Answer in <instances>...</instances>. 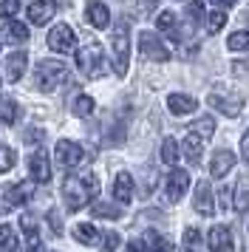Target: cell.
Returning a JSON list of instances; mask_svg holds the SVG:
<instances>
[{"mask_svg": "<svg viewBox=\"0 0 249 252\" xmlns=\"http://www.w3.org/2000/svg\"><path fill=\"white\" fill-rule=\"evenodd\" d=\"M99 193V182L96 176L88 173V176H68L62 182V198H65L68 210H82L88 198Z\"/></svg>", "mask_w": 249, "mask_h": 252, "instance_id": "1", "label": "cell"}, {"mask_svg": "<svg viewBox=\"0 0 249 252\" xmlns=\"http://www.w3.org/2000/svg\"><path fill=\"white\" fill-rule=\"evenodd\" d=\"M65 80H68V65L60 63V60H43L37 65V74H34V85L45 94L57 91Z\"/></svg>", "mask_w": 249, "mask_h": 252, "instance_id": "2", "label": "cell"}, {"mask_svg": "<svg viewBox=\"0 0 249 252\" xmlns=\"http://www.w3.org/2000/svg\"><path fill=\"white\" fill-rule=\"evenodd\" d=\"M77 65L79 71L85 74V77H91V80H99L102 74H105V51H102V46L93 40V43H85V46L77 51Z\"/></svg>", "mask_w": 249, "mask_h": 252, "instance_id": "3", "label": "cell"}, {"mask_svg": "<svg viewBox=\"0 0 249 252\" xmlns=\"http://www.w3.org/2000/svg\"><path fill=\"white\" fill-rule=\"evenodd\" d=\"M111 46H113V68H116V77H124L127 74V63H130V34H127V23L124 20H119L116 29H113Z\"/></svg>", "mask_w": 249, "mask_h": 252, "instance_id": "4", "label": "cell"}, {"mask_svg": "<svg viewBox=\"0 0 249 252\" xmlns=\"http://www.w3.org/2000/svg\"><path fill=\"white\" fill-rule=\"evenodd\" d=\"M139 51H142L145 60H153V63H167L170 60L167 46H164L153 32H142V34H139Z\"/></svg>", "mask_w": 249, "mask_h": 252, "instance_id": "5", "label": "cell"}, {"mask_svg": "<svg viewBox=\"0 0 249 252\" xmlns=\"http://www.w3.org/2000/svg\"><path fill=\"white\" fill-rule=\"evenodd\" d=\"M48 48L57 51V54H68V51H74L77 48V37H74V29L65 23L54 26L51 32H48Z\"/></svg>", "mask_w": 249, "mask_h": 252, "instance_id": "6", "label": "cell"}, {"mask_svg": "<svg viewBox=\"0 0 249 252\" xmlns=\"http://www.w3.org/2000/svg\"><path fill=\"white\" fill-rule=\"evenodd\" d=\"M82 159H85V153H82V148L77 142H71V139H60L57 142V161H60V167H65V170L79 167Z\"/></svg>", "mask_w": 249, "mask_h": 252, "instance_id": "7", "label": "cell"}, {"mask_svg": "<svg viewBox=\"0 0 249 252\" xmlns=\"http://www.w3.org/2000/svg\"><path fill=\"white\" fill-rule=\"evenodd\" d=\"M187 190H190V173L181 170V167H173L170 176H167V187H164L167 198H170V201H181Z\"/></svg>", "mask_w": 249, "mask_h": 252, "instance_id": "8", "label": "cell"}, {"mask_svg": "<svg viewBox=\"0 0 249 252\" xmlns=\"http://www.w3.org/2000/svg\"><path fill=\"white\" fill-rule=\"evenodd\" d=\"M207 105H213L215 111H221L226 116H238L241 114V108H244V96H226L224 91H213L207 96Z\"/></svg>", "mask_w": 249, "mask_h": 252, "instance_id": "9", "label": "cell"}, {"mask_svg": "<svg viewBox=\"0 0 249 252\" xmlns=\"http://www.w3.org/2000/svg\"><path fill=\"white\" fill-rule=\"evenodd\" d=\"M192 207H195V213H201V216H213L215 213V195H213V187L207 179L195 184V195H192Z\"/></svg>", "mask_w": 249, "mask_h": 252, "instance_id": "10", "label": "cell"}, {"mask_svg": "<svg viewBox=\"0 0 249 252\" xmlns=\"http://www.w3.org/2000/svg\"><path fill=\"white\" fill-rule=\"evenodd\" d=\"M29 170H31V179L37 184L51 182V161L45 156V150H34L31 156H29Z\"/></svg>", "mask_w": 249, "mask_h": 252, "instance_id": "11", "label": "cell"}, {"mask_svg": "<svg viewBox=\"0 0 249 252\" xmlns=\"http://www.w3.org/2000/svg\"><path fill=\"white\" fill-rule=\"evenodd\" d=\"M207 244H210V250L213 252H232L235 250V238H232L229 227H224V224H215V227L210 229Z\"/></svg>", "mask_w": 249, "mask_h": 252, "instance_id": "12", "label": "cell"}, {"mask_svg": "<svg viewBox=\"0 0 249 252\" xmlns=\"http://www.w3.org/2000/svg\"><path fill=\"white\" fill-rule=\"evenodd\" d=\"M235 153L232 150H215L213 159H210V176L213 179H221V176H226V173L235 167Z\"/></svg>", "mask_w": 249, "mask_h": 252, "instance_id": "13", "label": "cell"}, {"mask_svg": "<svg viewBox=\"0 0 249 252\" xmlns=\"http://www.w3.org/2000/svg\"><path fill=\"white\" fill-rule=\"evenodd\" d=\"M57 12V3L54 0H34L31 6H29V20L34 26H45Z\"/></svg>", "mask_w": 249, "mask_h": 252, "instance_id": "14", "label": "cell"}, {"mask_svg": "<svg viewBox=\"0 0 249 252\" xmlns=\"http://www.w3.org/2000/svg\"><path fill=\"white\" fill-rule=\"evenodd\" d=\"M85 20H88L93 29H108V23H111V12H108V6H105V3L91 0L88 9H85Z\"/></svg>", "mask_w": 249, "mask_h": 252, "instance_id": "15", "label": "cell"}, {"mask_svg": "<svg viewBox=\"0 0 249 252\" xmlns=\"http://www.w3.org/2000/svg\"><path fill=\"white\" fill-rule=\"evenodd\" d=\"M167 108H170V114L187 116V114H192V111L198 108V102H195V96H190V94H170Z\"/></svg>", "mask_w": 249, "mask_h": 252, "instance_id": "16", "label": "cell"}, {"mask_svg": "<svg viewBox=\"0 0 249 252\" xmlns=\"http://www.w3.org/2000/svg\"><path fill=\"white\" fill-rule=\"evenodd\" d=\"M204 145H207V139L198 136V133H192V130L184 136V145H181V148H184V156H187V161H190V164H198V161H201Z\"/></svg>", "mask_w": 249, "mask_h": 252, "instance_id": "17", "label": "cell"}, {"mask_svg": "<svg viewBox=\"0 0 249 252\" xmlns=\"http://www.w3.org/2000/svg\"><path fill=\"white\" fill-rule=\"evenodd\" d=\"M113 198L122 201V204H127L133 198V176L130 173H119L113 179Z\"/></svg>", "mask_w": 249, "mask_h": 252, "instance_id": "18", "label": "cell"}, {"mask_svg": "<svg viewBox=\"0 0 249 252\" xmlns=\"http://www.w3.org/2000/svg\"><path fill=\"white\" fill-rule=\"evenodd\" d=\"M31 195H34V182H20V184H14V187H9L6 198H9L11 207H20L26 201H31Z\"/></svg>", "mask_w": 249, "mask_h": 252, "instance_id": "19", "label": "cell"}, {"mask_svg": "<svg viewBox=\"0 0 249 252\" xmlns=\"http://www.w3.org/2000/svg\"><path fill=\"white\" fill-rule=\"evenodd\" d=\"M3 40L11 43V46H20L29 40V29L20 23V20H9V23L3 26Z\"/></svg>", "mask_w": 249, "mask_h": 252, "instance_id": "20", "label": "cell"}, {"mask_svg": "<svg viewBox=\"0 0 249 252\" xmlns=\"http://www.w3.org/2000/svg\"><path fill=\"white\" fill-rule=\"evenodd\" d=\"M26 63H29L26 51H14V54L6 60V77H9L11 82H17L23 74H26Z\"/></svg>", "mask_w": 249, "mask_h": 252, "instance_id": "21", "label": "cell"}, {"mask_svg": "<svg viewBox=\"0 0 249 252\" xmlns=\"http://www.w3.org/2000/svg\"><path fill=\"white\" fill-rule=\"evenodd\" d=\"M20 229L26 232V250L29 252H40V232H37V224H34L31 216L20 218Z\"/></svg>", "mask_w": 249, "mask_h": 252, "instance_id": "22", "label": "cell"}, {"mask_svg": "<svg viewBox=\"0 0 249 252\" xmlns=\"http://www.w3.org/2000/svg\"><path fill=\"white\" fill-rule=\"evenodd\" d=\"M142 250L147 252H173V244L167 238H161L156 229H147L145 238H142Z\"/></svg>", "mask_w": 249, "mask_h": 252, "instance_id": "23", "label": "cell"}, {"mask_svg": "<svg viewBox=\"0 0 249 252\" xmlns=\"http://www.w3.org/2000/svg\"><path fill=\"white\" fill-rule=\"evenodd\" d=\"M232 207L238 213H247L249 210V179L247 176H241V182H238V190L232 195Z\"/></svg>", "mask_w": 249, "mask_h": 252, "instance_id": "24", "label": "cell"}, {"mask_svg": "<svg viewBox=\"0 0 249 252\" xmlns=\"http://www.w3.org/2000/svg\"><path fill=\"white\" fill-rule=\"evenodd\" d=\"M17 232L11 224H0V252H17Z\"/></svg>", "mask_w": 249, "mask_h": 252, "instance_id": "25", "label": "cell"}, {"mask_svg": "<svg viewBox=\"0 0 249 252\" xmlns=\"http://www.w3.org/2000/svg\"><path fill=\"white\" fill-rule=\"evenodd\" d=\"M17 116H20L17 102L9 99V96H0V119H3L6 125H14V122H17Z\"/></svg>", "mask_w": 249, "mask_h": 252, "instance_id": "26", "label": "cell"}, {"mask_svg": "<svg viewBox=\"0 0 249 252\" xmlns=\"http://www.w3.org/2000/svg\"><path fill=\"white\" fill-rule=\"evenodd\" d=\"M74 238H77L79 244L91 247V244H96L99 232H96V227H93V224H77V227H74Z\"/></svg>", "mask_w": 249, "mask_h": 252, "instance_id": "27", "label": "cell"}, {"mask_svg": "<svg viewBox=\"0 0 249 252\" xmlns=\"http://www.w3.org/2000/svg\"><path fill=\"white\" fill-rule=\"evenodd\" d=\"M91 213L96 218H116L122 216V207H116V204H108V201H93V207H91Z\"/></svg>", "mask_w": 249, "mask_h": 252, "instance_id": "28", "label": "cell"}, {"mask_svg": "<svg viewBox=\"0 0 249 252\" xmlns=\"http://www.w3.org/2000/svg\"><path fill=\"white\" fill-rule=\"evenodd\" d=\"M161 161H164V164H176V161H179V142H176V139H164V142H161Z\"/></svg>", "mask_w": 249, "mask_h": 252, "instance_id": "29", "label": "cell"}, {"mask_svg": "<svg viewBox=\"0 0 249 252\" xmlns=\"http://www.w3.org/2000/svg\"><path fill=\"white\" fill-rule=\"evenodd\" d=\"M156 26H158V32H164L170 37H179V32H176V14L173 12H161L156 17Z\"/></svg>", "mask_w": 249, "mask_h": 252, "instance_id": "30", "label": "cell"}, {"mask_svg": "<svg viewBox=\"0 0 249 252\" xmlns=\"http://www.w3.org/2000/svg\"><path fill=\"white\" fill-rule=\"evenodd\" d=\"M226 48H229V51H249V32H235V34H229Z\"/></svg>", "mask_w": 249, "mask_h": 252, "instance_id": "31", "label": "cell"}, {"mask_svg": "<svg viewBox=\"0 0 249 252\" xmlns=\"http://www.w3.org/2000/svg\"><path fill=\"white\" fill-rule=\"evenodd\" d=\"M190 130H192V133H198V136H204V139H210L215 133V119H213V116H204V119H198Z\"/></svg>", "mask_w": 249, "mask_h": 252, "instance_id": "32", "label": "cell"}, {"mask_svg": "<svg viewBox=\"0 0 249 252\" xmlns=\"http://www.w3.org/2000/svg\"><path fill=\"white\" fill-rule=\"evenodd\" d=\"M14 161H17L14 150H11L9 145H0V173H9L11 167H14Z\"/></svg>", "mask_w": 249, "mask_h": 252, "instance_id": "33", "label": "cell"}, {"mask_svg": "<svg viewBox=\"0 0 249 252\" xmlns=\"http://www.w3.org/2000/svg\"><path fill=\"white\" fill-rule=\"evenodd\" d=\"M226 23V14L224 12H213L210 17H207V34H218L221 29H224Z\"/></svg>", "mask_w": 249, "mask_h": 252, "instance_id": "34", "label": "cell"}, {"mask_svg": "<svg viewBox=\"0 0 249 252\" xmlns=\"http://www.w3.org/2000/svg\"><path fill=\"white\" fill-rule=\"evenodd\" d=\"M187 14H190L192 26H198L201 20H207V17H204V0H190V3H187Z\"/></svg>", "mask_w": 249, "mask_h": 252, "instance_id": "35", "label": "cell"}, {"mask_svg": "<svg viewBox=\"0 0 249 252\" xmlns=\"http://www.w3.org/2000/svg\"><path fill=\"white\" fill-rule=\"evenodd\" d=\"M74 114L77 116H91L93 114V99H91V96H77V99H74Z\"/></svg>", "mask_w": 249, "mask_h": 252, "instance_id": "36", "label": "cell"}, {"mask_svg": "<svg viewBox=\"0 0 249 252\" xmlns=\"http://www.w3.org/2000/svg\"><path fill=\"white\" fill-rule=\"evenodd\" d=\"M119 244H122V238H119L113 229L102 235V250H105V252H116V247H119Z\"/></svg>", "mask_w": 249, "mask_h": 252, "instance_id": "37", "label": "cell"}, {"mask_svg": "<svg viewBox=\"0 0 249 252\" xmlns=\"http://www.w3.org/2000/svg\"><path fill=\"white\" fill-rule=\"evenodd\" d=\"M20 9V0H0V17H14Z\"/></svg>", "mask_w": 249, "mask_h": 252, "instance_id": "38", "label": "cell"}, {"mask_svg": "<svg viewBox=\"0 0 249 252\" xmlns=\"http://www.w3.org/2000/svg\"><path fill=\"white\" fill-rule=\"evenodd\" d=\"M232 74H235V77H249V60H238V63H232Z\"/></svg>", "mask_w": 249, "mask_h": 252, "instance_id": "39", "label": "cell"}, {"mask_svg": "<svg viewBox=\"0 0 249 252\" xmlns=\"http://www.w3.org/2000/svg\"><path fill=\"white\" fill-rule=\"evenodd\" d=\"M184 241H187V247H195L198 241H201V232L195 227H190V229H184Z\"/></svg>", "mask_w": 249, "mask_h": 252, "instance_id": "40", "label": "cell"}, {"mask_svg": "<svg viewBox=\"0 0 249 252\" xmlns=\"http://www.w3.org/2000/svg\"><path fill=\"white\" fill-rule=\"evenodd\" d=\"M218 198H221V210H229V204H232V193H229V187H221Z\"/></svg>", "mask_w": 249, "mask_h": 252, "instance_id": "41", "label": "cell"}, {"mask_svg": "<svg viewBox=\"0 0 249 252\" xmlns=\"http://www.w3.org/2000/svg\"><path fill=\"white\" fill-rule=\"evenodd\" d=\"M48 221H51V229L60 235V232H62V227H60V216H57V210H51V213H48Z\"/></svg>", "mask_w": 249, "mask_h": 252, "instance_id": "42", "label": "cell"}, {"mask_svg": "<svg viewBox=\"0 0 249 252\" xmlns=\"http://www.w3.org/2000/svg\"><path fill=\"white\" fill-rule=\"evenodd\" d=\"M241 156L249 161V130L244 133V136H241Z\"/></svg>", "mask_w": 249, "mask_h": 252, "instance_id": "43", "label": "cell"}, {"mask_svg": "<svg viewBox=\"0 0 249 252\" xmlns=\"http://www.w3.org/2000/svg\"><path fill=\"white\" fill-rule=\"evenodd\" d=\"M124 252H142V244H139V241H130V244L124 247Z\"/></svg>", "mask_w": 249, "mask_h": 252, "instance_id": "44", "label": "cell"}, {"mask_svg": "<svg viewBox=\"0 0 249 252\" xmlns=\"http://www.w3.org/2000/svg\"><path fill=\"white\" fill-rule=\"evenodd\" d=\"M26 139H29V142H37V139H43V130H34V127H31V130H29V136H26Z\"/></svg>", "mask_w": 249, "mask_h": 252, "instance_id": "45", "label": "cell"}, {"mask_svg": "<svg viewBox=\"0 0 249 252\" xmlns=\"http://www.w3.org/2000/svg\"><path fill=\"white\" fill-rule=\"evenodd\" d=\"M210 3H213V6H218V9H226V6H232L235 0H210Z\"/></svg>", "mask_w": 249, "mask_h": 252, "instance_id": "46", "label": "cell"}, {"mask_svg": "<svg viewBox=\"0 0 249 252\" xmlns=\"http://www.w3.org/2000/svg\"><path fill=\"white\" fill-rule=\"evenodd\" d=\"M187 252H192V250H187Z\"/></svg>", "mask_w": 249, "mask_h": 252, "instance_id": "47", "label": "cell"}, {"mask_svg": "<svg viewBox=\"0 0 249 252\" xmlns=\"http://www.w3.org/2000/svg\"><path fill=\"white\" fill-rule=\"evenodd\" d=\"M0 46H3V43H0Z\"/></svg>", "mask_w": 249, "mask_h": 252, "instance_id": "48", "label": "cell"}]
</instances>
